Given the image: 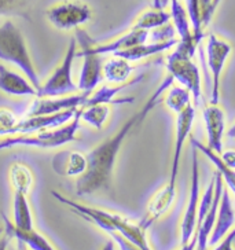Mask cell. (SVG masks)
I'll use <instances>...</instances> for the list:
<instances>
[{"label": "cell", "instance_id": "cell-1", "mask_svg": "<svg viewBox=\"0 0 235 250\" xmlns=\"http://www.w3.org/2000/svg\"><path fill=\"white\" fill-rule=\"evenodd\" d=\"M173 83L175 80L167 74V77L154 89V92L145 102L142 109L128 118L114 135L101 142L87 154V169L80 177H77L76 182V194L79 197L107 191L110 188L116 161L124 140L133 128L142 124L143 120L150 114V111L161 102L162 95L173 85Z\"/></svg>", "mask_w": 235, "mask_h": 250}, {"label": "cell", "instance_id": "cell-2", "mask_svg": "<svg viewBox=\"0 0 235 250\" xmlns=\"http://www.w3.org/2000/svg\"><path fill=\"white\" fill-rule=\"evenodd\" d=\"M52 195L58 199L61 204L69 206L74 213L84 217L85 220L94 223L95 226L102 228L103 231H106L107 234L117 231L124 238H127L129 242L133 243L135 246H138L140 250H151L146 239V231L140 227L139 224H133L128 219H125L120 214L110 213V212H106V210L98 209V208L79 204L76 201H72V199L61 195L57 191H52Z\"/></svg>", "mask_w": 235, "mask_h": 250}, {"label": "cell", "instance_id": "cell-3", "mask_svg": "<svg viewBox=\"0 0 235 250\" xmlns=\"http://www.w3.org/2000/svg\"><path fill=\"white\" fill-rule=\"evenodd\" d=\"M0 59L21 69L33 87L37 91L40 89L42 81L32 61L25 37L11 20H6L0 25Z\"/></svg>", "mask_w": 235, "mask_h": 250}, {"label": "cell", "instance_id": "cell-4", "mask_svg": "<svg viewBox=\"0 0 235 250\" xmlns=\"http://www.w3.org/2000/svg\"><path fill=\"white\" fill-rule=\"evenodd\" d=\"M81 107L67 124L61 125L58 128L44 129L33 133H17L0 139V150L25 146V147L55 148L67 145L76 140V135L80 128Z\"/></svg>", "mask_w": 235, "mask_h": 250}, {"label": "cell", "instance_id": "cell-5", "mask_svg": "<svg viewBox=\"0 0 235 250\" xmlns=\"http://www.w3.org/2000/svg\"><path fill=\"white\" fill-rule=\"evenodd\" d=\"M77 58V42L72 39L67 45L66 54L59 63V66L54 70V73L42 84L37 91V98H58L66 96L72 92H76L79 87L73 81L72 69H73L74 59Z\"/></svg>", "mask_w": 235, "mask_h": 250}, {"label": "cell", "instance_id": "cell-6", "mask_svg": "<svg viewBox=\"0 0 235 250\" xmlns=\"http://www.w3.org/2000/svg\"><path fill=\"white\" fill-rule=\"evenodd\" d=\"M76 42L80 45V51L77 52V57H83L84 62L81 66L80 79L77 87L81 92H88L92 94L99 85V83L103 80V55H99L92 51L91 44L94 40L89 37V35L83 29H76Z\"/></svg>", "mask_w": 235, "mask_h": 250}, {"label": "cell", "instance_id": "cell-7", "mask_svg": "<svg viewBox=\"0 0 235 250\" xmlns=\"http://www.w3.org/2000/svg\"><path fill=\"white\" fill-rule=\"evenodd\" d=\"M167 70L173 80L190 91L192 101L198 104L202 96V81L198 66L192 62V57L176 47L172 54H169Z\"/></svg>", "mask_w": 235, "mask_h": 250}, {"label": "cell", "instance_id": "cell-8", "mask_svg": "<svg viewBox=\"0 0 235 250\" xmlns=\"http://www.w3.org/2000/svg\"><path fill=\"white\" fill-rule=\"evenodd\" d=\"M47 20L59 30L79 29L92 18V10L87 3L79 0H64L52 4L45 11Z\"/></svg>", "mask_w": 235, "mask_h": 250}, {"label": "cell", "instance_id": "cell-9", "mask_svg": "<svg viewBox=\"0 0 235 250\" xmlns=\"http://www.w3.org/2000/svg\"><path fill=\"white\" fill-rule=\"evenodd\" d=\"M233 51L231 44L217 37L214 33L208 36L206 40V63L212 74V95L211 103L217 104L220 99V80L226 62Z\"/></svg>", "mask_w": 235, "mask_h": 250}, {"label": "cell", "instance_id": "cell-10", "mask_svg": "<svg viewBox=\"0 0 235 250\" xmlns=\"http://www.w3.org/2000/svg\"><path fill=\"white\" fill-rule=\"evenodd\" d=\"M199 210V167L197 148L192 147V162H191V186L189 202L184 210L183 220L180 224V239L182 245L190 242L197 229Z\"/></svg>", "mask_w": 235, "mask_h": 250}, {"label": "cell", "instance_id": "cell-11", "mask_svg": "<svg viewBox=\"0 0 235 250\" xmlns=\"http://www.w3.org/2000/svg\"><path fill=\"white\" fill-rule=\"evenodd\" d=\"M204 123L206 129V147L220 155L223 153V138L226 129L224 111L217 104L209 103L204 107Z\"/></svg>", "mask_w": 235, "mask_h": 250}, {"label": "cell", "instance_id": "cell-12", "mask_svg": "<svg viewBox=\"0 0 235 250\" xmlns=\"http://www.w3.org/2000/svg\"><path fill=\"white\" fill-rule=\"evenodd\" d=\"M195 118V107L191 104L186 110L176 114V129H175V142H173V155H172V165H171V173L169 180L177 182L179 175V167H180V155L183 151V146L186 140L189 139L192 124Z\"/></svg>", "mask_w": 235, "mask_h": 250}, {"label": "cell", "instance_id": "cell-13", "mask_svg": "<svg viewBox=\"0 0 235 250\" xmlns=\"http://www.w3.org/2000/svg\"><path fill=\"white\" fill-rule=\"evenodd\" d=\"M79 109H70V110L52 113V114L28 116L26 118L18 121V124L15 125L13 135H17V133H33L39 132V131H44V129L58 128L61 125L67 124L76 116Z\"/></svg>", "mask_w": 235, "mask_h": 250}, {"label": "cell", "instance_id": "cell-14", "mask_svg": "<svg viewBox=\"0 0 235 250\" xmlns=\"http://www.w3.org/2000/svg\"><path fill=\"white\" fill-rule=\"evenodd\" d=\"M175 197H176V182L168 180V183L155 192L153 198L150 199L149 206H147L146 216L139 223L140 227L147 231V228H150L158 219H161L162 216L171 209V206L175 201Z\"/></svg>", "mask_w": 235, "mask_h": 250}, {"label": "cell", "instance_id": "cell-15", "mask_svg": "<svg viewBox=\"0 0 235 250\" xmlns=\"http://www.w3.org/2000/svg\"><path fill=\"white\" fill-rule=\"evenodd\" d=\"M214 194H213V202L209 212L206 216L198 217L197 221V229L195 234L197 236V245L194 250H206L208 242H209V236L212 234L213 226H214V219H216V212H217V206H219V201H220L221 194H223V188H224V180L219 170H216L214 173Z\"/></svg>", "mask_w": 235, "mask_h": 250}, {"label": "cell", "instance_id": "cell-16", "mask_svg": "<svg viewBox=\"0 0 235 250\" xmlns=\"http://www.w3.org/2000/svg\"><path fill=\"white\" fill-rule=\"evenodd\" d=\"M91 95L88 92H81L76 95L58 96V98H39L36 102L30 106L28 116H40V114H52L59 111L79 109L87 98Z\"/></svg>", "mask_w": 235, "mask_h": 250}, {"label": "cell", "instance_id": "cell-17", "mask_svg": "<svg viewBox=\"0 0 235 250\" xmlns=\"http://www.w3.org/2000/svg\"><path fill=\"white\" fill-rule=\"evenodd\" d=\"M235 213L230 198V191L227 188H223L217 212H216V219H214V226H213L212 234L209 236L208 245H217L224 236L227 235L234 226Z\"/></svg>", "mask_w": 235, "mask_h": 250}, {"label": "cell", "instance_id": "cell-18", "mask_svg": "<svg viewBox=\"0 0 235 250\" xmlns=\"http://www.w3.org/2000/svg\"><path fill=\"white\" fill-rule=\"evenodd\" d=\"M147 37H149V32L143 29H136V28H131L127 33L118 36L117 39L111 40L109 43L105 44H96L95 42L91 44L92 51L99 54V55H106V54H117L120 51L128 50L131 47L146 43Z\"/></svg>", "mask_w": 235, "mask_h": 250}, {"label": "cell", "instance_id": "cell-19", "mask_svg": "<svg viewBox=\"0 0 235 250\" xmlns=\"http://www.w3.org/2000/svg\"><path fill=\"white\" fill-rule=\"evenodd\" d=\"M52 169L66 177H80L87 169V154L80 151H62L54 157Z\"/></svg>", "mask_w": 235, "mask_h": 250}, {"label": "cell", "instance_id": "cell-20", "mask_svg": "<svg viewBox=\"0 0 235 250\" xmlns=\"http://www.w3.org/2000/svg\"><path fill=\"white\" fill-rule=\"evenodd\" d=\"M0 89L8 95L37 96V89L26 76L15 73L3 65H0Z\"/></svg>", "mask_w": 235, "mask_h": 250}, {"label": "cell", "instance_id": "cell-21", "mask_svg": "<svg viewBox=\"0 0 235 250\" xmlns=\"http://www.w3.org/2000/svg\"><path fill=\"white\" fill-rule=\"evenodd\" d=\"M176 39L173 40H169V42H153V43H142V44L135 45L131 47L128 50L124 51H120L117 54H114V57H120V58H124L129 62H135V61H140V59L150 58V57H154L157 54H161V52L171 50L172 47L177 45Z\"/></svg>", "mask_w": 235, "mask_h": 250}, {"label": "cell", "instance_id": "cell-22", "mask_svg": "<svg viewBox=\"0 0 235 250\" xmlns=\"http://www.w3.org/2000/svg\"><path fill=\"white\" fill-rule=\"evenodd\" d=\"M3 220H4V232L8 236L15 238L17 241L23 242L32 250H57L48 242V239L42 234H39L35 228H32L29 231H21V229H17L6 216H3Z\"/></svg>", "mask_w": 235, "mask_h": 250}, {"label": "cell", "instance_id": "cell-23", "mask_svg": "<svg viewBox=\"0 0 235 250\" xmlns=\"http://www.w3.org/2000/svg\"><path fill=\"white\" fill-rule=\"evenodd\" d=\"M133 67L129 61L114 57L103 63V79L114 85H121L129 81Z\"/></svg>", "mask_w": 235, "mask_h": 250}, {"label": "cell", "instance_id": "cell-24", "mask_svg": "<svg viewBox=\"0 0 235 250\" xmlns=\"http://www.w3.org/2000/svg\"><path fill=\"white\" fill-rule=\"evenodd\" d=\"M14 226L17 229L29 231L33 228V216L30 210L29 202L26 198V194L20 191H14Z\"/></svg>", "mask_w": 235, "mask_h": 250}, {"label": "cell", "instance_id": "cell-25", "mask_svg": "<svg viewBox=\"0 0 235 250\" xmlns=\"http://www.w3.org/2000/svg\"><path fill=\"white\" fill-rule=\"evenodd\" d=\"M191 146L195 147L197 150H199L201 154L205 155L206 158L212 162L213 165L216 167V170H219L221 173L223 180L226 182V184L228 186V188L235 194V169H231V168H228L227 165H224V162L221 161L220 155L216 154L212 150H209V148L206 147L205 145H202L199 140L191 139Z\"/></svg>", "mask_w": 235, "mask_h": 250}, {"label": "cell", "instance_id": "cell-26", "mask_svg": "<svg viewBox=\"0 0 235 250\" xmlns=\"http://www.w3.org/2000/svg\"><path fill=\"white\" fill-rule=\"evenodd\" d=\"M169 20H171V13H167L161 7L150 8V10L143 11L136 18L132 28L149 32V30L157 29V28H161L164 25H167L169 22Z\"/></svg>", "mask_w": 235, "mask_h": 250}, {"label": "cell", "instance_id": "cell-27", "mask_svg": "<svg viewBox=\"0 0 235 250\" xmlns=\"http://www.w3.org/2000/svg\"><path fill=\"white\" fill-rule=\"evenodd\" d=\"M192 95L187 88L182 85H172L167 91V95L164 98V103L169 110H172L175 114H179L191 106Z\"/></svg>", "mask_w": 235, "mask_h": 250}, {"label": "cell", "instance_id": "cell-28", "mask_svg": "<svg viewBox=\"0 0 235 250\" xmlns=\"http://www.w3.org/2000/svg\"><path fill=\"white\" fill-rule=\"evenodd\" d=\"M109 114H110V107L109 104L105 103L81 106V120L94 126L95 129H102L103 125L106 124L109 118Z\"/></svg>", "mask_w": 235, "mask_h": 250}, {"label": "cell", "instance_id": "cell-29", "mask_svg": "<svg viewBox=\"0 0 235 250\" xmlns=\"http://www.w3.org/2000/svg\"><path fill=\"white\" fill-rule=\"evenodd\" d=\"M10 179L15 191L28 194L32 187L33 176L30 169L23 164H14L10 169Z\"/></svg>", "mask_w": 235, "mask_h": 250}, {"label": "cell", "instance_id": "cell-30", "mask_svg": "<svg viewBox=\"0 0 235 250\" xmlns=\"http://www.w3.org/2000/svg\"><path fill=\"white\" fill-rule=\"evenodd\" d=\"M33 0H0V15H25Z\"/></svg>", "mask_w": 235, "mask_h": 250}, {"label": "cell", "instance_id": "cell-31", "mask_svg": "<svg viewBox=\"0 0 235 250\" xmlns=\"http://www.w3.org/2000/svg\"><path fill=\"white\" fill-rule=\"evenodd\" d=\"M20 118L14 113L7 109L0 110V135L1 136H10L14 132L15 125L18 124Z\"/></svg>", "mask_w": 235, "mask_h": 250}, {"label": "cell", "instance_id": "cell-32", "mask_svg": "<svg viewBox=\"0 0 235 250\" xmlns=\"http://www.w3.org/2000/svg\"><path fill=\"white\" fill-rule=\"evenodd\" d=\"M220 0H199V6H201V11H202V23L204 28L208 26V23L211 22L214 10L217 7Z\"/></svg>", "mask_w": 235, "mask_h": 250}, {"label": "cell", "instance_id": "cell-33", "mask_svg": "<svg viewBox=\"0 0 235 250\" xmlns=\"http://www.w3.org/2000/svg\"><path fill=\"white\" fill-rule=\"evenodd\" d=\"M154 43L155 42H169L175 39V26L173 25H164L161 28L154 29Z\"/></svg>", "mask_w": 235, "mask_h": 250}, {"label": "cell", "instance_id": "cell-34", "mask_svg": "<svg viewBox=\"0 0 235 250\" xmlns=\"http://www.w3.org/2000/svg\"><path fill=\"white\" fill-rule=\"evenodd\" d=\"M234 238H235V229H231L227 235L217 243V246L213 250H235L234 249Z\"/></svg>", "mask_w": 235, "mask_h": 250}, {"label": "cell", "instance_id": "cell-35", "mask_svg": "<svg viewBox=\"0 0 235 250\" xmlns=\"http://www.w3.org/2000/svg\"><path fill=\"white\" fill-rule=\"evenodd\" d=\"M221 161L224 162V165H227L228 168L235 169V150L230 148V150H223L220 154Z\"/></svg>", "mask_w": 235, "mask_h": 250}, {"label": "cell", "instance_id": "cell-36", "mask_svg": "<svg viewBox=\"0 0 235 250\" xmlns=\"http://www.w3.org/2000/svg\"><path fill=\"white\" fill-rule=\"evenodd\" d=\"M195 245H197V236L194 235L190 242H187V243H184V245H182V248H180L179 250H194V249H195Z\"/></svg>", "mask_w": 235, "mask_h": 250}, {"label": "cell", "instance_id": "cell-37", "mask_svg": "<svg viewBox=\"0 0 235 250\" xmlns=\"http://www.w3.org/2000/svg\"><path fill=\"white\" fill-rule=\"evenodd\" d=\"M0 250H8V235H4L0 238Z\"/></svg>", "mask_w": 235, "mask_h": 250}, {"label": "cell", "instance_id": "cell-38", "mask_svg": "<svg viewBox=\"0 0 235 250\" xmlns=\"http://www.w3.org/2000/svg\"><path fill=\"white\" fill-rule=\"evenodd\" d=\"M227 136H228V138H231V139H235V123L231 125L230 128H228Z\"/></svg>", "mask_w": 235, "mask_h": 250}, {"label": "cell", "instance_id": "cell-39", "mask_svg": "<svg viewBox=\"0 0 235 250\" xmlns=\"http://www.w3.org/2000/svg\"><path fill=\"white\" fill-rule=\"evenodd\" d=\"M102 250H114V242H113V241H109V242L103 246Z\"/></svg>", "mask_w": 235, "mask_h": 250}, {"label": "cell", "instance_id": "cell-40", "mask_svg": "<svg viewBox=\"0 0 235 250\" xmlns=\"http://www.w3.org/2000/svg\"><path fill=\"white\" fill-rule=\"evenodd\" d=\"M14 250H26V245L23 242H21V241H18V243H17V249Z\"/></svg>", "mask_w": 235, "mask_h": 250}, {"label": "cell", "instance_id": "cell-41", "mask_svg": "<svg viewBox=\"0 0 235 250\" xmlns=\"http://www.w3.org/2000/svg\"><path fill=\"white\" fill-rule=\"evenodd\" d=\"M1 232H3V229H1V228H0V234H1Z\"/></svg>", "mask_w": 235, "mask_h": 250}, {"label": "cell", "instance_id": "cell-42", "mask_svg": "<svg viewBox=\"0 0 235 250\" xmlns=\"http://www.w3.org/2000/svg\"><path fill=\"white\" fill-rule=\"evenodd\" d=\"M234 249H235V238H234Z\"/></svg>", "mask_w": 235, "mask_h": 250}]
</instances>
